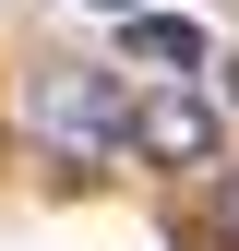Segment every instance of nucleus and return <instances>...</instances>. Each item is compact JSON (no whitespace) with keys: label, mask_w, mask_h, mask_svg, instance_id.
<instances>
[{"label":"nucleus","mask_w":239,"mask_h":251,"mask_svg":"<svg viewBox=\"0 0 239 251\" xmlns=\"http://www.w3.org/2000/svg\"><path fill=\"white\" fill-rule=\"evenodd\" d=\"M132 155H156L179 179H215L227 168V120L191 96V84H156V96H132Z\"/></svg>","instance_id":"nucleus-2"},{"label":"nucleus","mask_w":239,"mask_h":251,"mask_svg":"<svg viewBox=\"0 0 239 251\" xmlns=\"http://www.w3.org/2000/svg\"><path fill=\"white\" fill-rule=\"evenodd\" d=\"M24 132L72 179H108L120 155H132V96H120L108 60H36V72H24Z\"/></svg>","instance_id":"nucleus-1"},{"label":"nucleus","mask_w":239,"mask_h":251,"mask_svg":"<svg viewBox=\"0 0 239 251\" xmlns=\"http://www.w3.org/2000/svg\"><path fill=\"white\" fill-rule=\"evenodd\" d=\"M132 60H156V72H203V36L167 24V12H143V24H132Z\"/></svg>","instance_id":"nucleus-3"},{"label":"nucleus","mask_w":239,"mask_h":251,"mask_svg":"<svg viewBox=\"0 0 239 251\" xmlns=\"http://www.w3.org/2000/svg\"><path fill=\"white\" fill-rule=\"evenodd\" d=\"M96 12H120V24H132V0H96Z\"/></svg>","instance_id":"nucleus-5"},{"label":"nucleus","mask_w":239,"mask_h":251,"mask_svg":"<svg viewBox=\"0 0 239 251\" xmlns=\"http://www.w3.org/2000/svg\"><path fill=\"white\" fill-rule=\"evenodd\" d=\"M227 192H215V251H239V168H215Z\"/></svg>","instance_id":"nucleus-4"}]
</instances>
